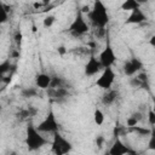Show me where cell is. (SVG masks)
<instances>
[{
  "label": "cell",
  "mask_w": 155,
  "mask_h": 155,
  "mask_svg": "<svg viewBox=\"0 0 155 155\" xmlns=\"http://www.w3.org/2000/svg\"><path fill=\"white\" fill-rule=\"evenodd\" d=\"M87 16H88V19L92 23V25L98 29H104L110 19L108 8L102 0H94L93 6L91 7Z\"/></svg>",
  "instance_id": "obj_1"
},
{
  "label": "cell",
  "mask_w": 155,
  "mask_h": 155,
  "mask_svg": "<svg viewBox=\"0 0 155 155\" xmlns=\"http://www.w3.org/2000/svg\"><path fill=\"white\" fill-rule=\"evenodd\" d=\"M47 144V139L41 136V132L31 122L25 127V145L29 150H38Z\"/></svg>",
  "instance_id": "obj_2"
},
{
  "label": "cell",
  "mask_w": 155,
  "mask_h": 155,
  "mask_svg": "<svg viewBox=\"0 0 155 155\" xmlns=\"http://www.w3.org/2000/svg\"><path fill=\"white\" fill-rule=\"evenodd\" d=\"M71 143L59 132H54L53 133V140H52V153H54L56 155H63L67 154L71 150Z\"/></svg>",
  "instance_id": "obj_3"
},
{
  "label": "cell",
  "mask_w": 155,
  "mask_h": 155,
  "mask_svg": "<svg viewBox=\"0 0 155 155\" xmlns=\"http://www.w3.org/2000/svg\"><path fill=\"white\" fill-rule=\"evenodd\" d=\"M68 30L73 36H81L88 31V24L85 19L84 13H81L80 11L76 13V16H75L74 21L70 23Z\"/></svg>",
  "instance_id": "obj_4"
},
{
  "label": "cell",
  "mask_w": 155,
  "mask_h": 155,
  "mask_svg": "<svg viewBox=\"0 0 155 155\" xmlns=\"http://www.w3.org/2000/svg\"><path fill=\"white\" fill-rule=\"evenodd\" d=\"M36 128L41 133H54V132L59 131V124L54 116V113L51 110L46 115V117L36 126Z\"/></svg>",
  "instance_id": "obj_5"
},
{
  "label": "cell",
  "mask_w": 155,
  "mask_h": 155,
  "mask_svg": "<svg viewBox=\"0 0 155 155\" xmlns=\"http://www.w3.org/2000/svg\"><path fill=\"white\" fill-rule=\"evenodd\" d=\"M114 81H115V73L111 67H107V68H103L101 76L96 80V85L102 90H108V88H111Z\"/></svg>",
  "instance_id": "obj_6"
},
{
  "label": "cell",
  "mask_w": 155,
  "mask_h": 155,
  "mask_svg": "<svg viewBox=\"0 0 155 155\" xmlns=\"http://www.w3.org/2000/svg\"><path fill=\"white\" fill-rule=\"evenodd\" d=\"M99 62L102 64V68H107V67H111L115 61H116V54L115 51L113 48V46L108 42L105 45V47L102 50V52L99 53Z\"/></svg>",
  "instance_id": "obj_7"
},
{
  "label": "cell",
  "mask_w": 155,
  "mask_h": 155,
  "mask_svg": "<svg viewBox=\"0 0 155 155\" xmlns=\"http://www.w3.org/2000/svg\"><path fill=\"white\" fill-rule=\"evenodd\" d=\"M142 68H143V63H142L138 58H136V57L130 58V59L126 61V62L124 63V65H122V70H124L125 75H127V76H133V75L137 74Z\"/></svg>",
  "instance_id": "obj_8"
},
{
  "label": "cell",
  "mask_w": 155,
  "mask_h": 155,
  "mask_svg": "<svg viewBox=\"0 0 155 155\" xmlns=\"http://www.w3.org/2000/svg\"><path fill=\"white\" fill-rule=\"evenodd\" d=\"M102 64L99 62L98 58H96L94 56H91L87 61V63L85 64V68H84V73L86 76H93L96 75L97 73H99L102 70Z\"/></svg>",
  "instance_id": "obj_9"
},
{
  "label": "cell",
  "mask_w": 155,
  "mask_h": 155,
  "mask_svg": "<svg viewBox=\"0 0 155 155\" xmlns=\"http://www.w3.org/2000/svg\"><path fill=\"white\" fill-rule=\"evenodd\" d=\"M110 155H125V154H134V151L132 149H130L127 145H125L119 138L113 143V145L110 147L109 151Z\"/></svg>",
  "instance_id": "obj_10"
},
{
  "label": "cell",
  "mask_w": 155,
  "mask_h": 155,
  "mask_svg": "<svg viewBox=\"0 0 155 155\" xmlns=\"http://www.w3.org/2000/svg\"><path fill=\"white\" fill-rule=\"evenodd\" d=\"M51 79L52 76L45 73H39L35 75V85L40 90H47L51 85Z\"/></svg>",
  "instance_id": "obj_11"
},
{
  "label": "cell",
  "mask_w": 155,
  "mask_h": 155,
  "mask_svg": "<svg viewBox=\"0 0 155 155\" xmlns=\"http://www.w3.org/2000/svg\"><path fill=\"white\" fill-rule=\"evenodd\" d=\"M145 19H147L145 13L140 8H137V10L131 11V15L126 19V23L127 24H139V23L144 22Z\"/></svg>",
  "instance_id": "obj_12"
},
{
  "label": "cell",
  "mask_w": 155,
  "mask_h": 155,
  "mask_svg": "<svg viewBox=\"0 0 155 155\" xmlns=\"http://www.w3.org/2000/svg\"><path fill=\"white\" fill-rule=\"evenodd\" d=\"M117 96H119V92L116 90L108 88V90H105V92L102 96V103L104 105H111L117 99Z\"/></svg>",
  "instance_id": "obj_13"
},
{
  "label": "cell",
  "mask_w": 155,
  "mask_h": 155,
  "mask_svg": "<svg viewBox=\"0 0 155 155\" xmlns=\"http://www.w3.org/2000/svg\"><path fill=\"white\" fill-rule=\"evenodd\" d=\"M140 4L136 0H124V2L121 4V10L122 11H133L137 8H140Z\"/></svg>",
  "instance_id": "obj_14"
},
{
  "label": "cell",
  "mask_w": 155,
  "mask_h": 155,
  "mask_svg": "<svg viewBox=\"0 0 155 155\" xmlns=\"http://www.w3.org/2000/svg\"><path fill=\"white\" fill-rule=\"evenodd\" d=\"M140 119H142V117H140V114H139V113H133V114H132L131 116H128L127 120H126L127 127H132V126L138 125V122H139Z\"/></svg>",
  "instance_id": "obj_15"
},
{
  "label": "cell",
  "mask_w": 155,
  "mask_h": 155,
  "mask_svg": "<svg viewBox=\"0 0 155 155\" xmlns=\"http://www.w3.org/2000/svg\"><path fill=\"white\" fill-rule=\"evenodd\" d=\"M93 120H94L96 125H98V126L103 125V122H104V114H103V111L101 109H96L93 111Z\"/></svg>",
  "instance_id": "obj_16"
},
{
  "label": "cell",
  "mask_w": 155,
  "mask_h": 155,
  "mask_svg": "<svg viewBox=\"0 0 155 155\" xmlns=\"http://www.w3.org/2000/svg\"><path fill=\"white\" fill-rule=\"evenodd\" d=\"M8 19V13H7V8L4 5V2L0 0V24L6 23Z\"/></svg>",
  "instance_id": "obj_17"
},
{
  "label": "cell",
  "mask_w": 155,
  "mask_h": 155,
  "mask_svg": "<svg viewBox=\"0 0 155 155\" xmlns=\"http://www.w3.org/2000/svg\"><path fill=\"white\" fill-rule=\"evenodd\" d=\"M36 94H38V87H29L22 91L23 97H35Z\"/></svg>",
  "instance_id": "obj_18"
},
{
  "label": "cell",
  "mask_w": 155,
  "mask_h": 155,
  "mask_svg": "<svg viewBox=\"0 0 155 155\" xmlns=\"http://www.w3.org/2000/svg\"><path fill=\"white\" fill-rule=\"evenodd\" d=\"M11 69V63H10V59H6L2 63H0V76L6 74L7 71H10Z\"/></svg>",
  "instance_id": "obj_19"
},
{
  "label": "cell",
  "mask_w": 155,
  "mask_h": 155,
  "mask_svg": "<svg viewBox=\"0 0 155 155\" xmlns=\"http://www.w3.org/2000/svg\"><path fill=\"white\" fill-rule=\"evenodd\" d=\"M132 131H134V132H138L140 136H145V134H149V133H151V130H148V128H144V127H139V126H132V127H130Z\"/></svg>",
  "instance_id": "obj_20"
},
{
  "label": "cell",
  "mask_w": 155,
  "mask_h": 155,
  "mask_svg": "<svg viewBox=\"0 0 155 155\" xmlns=\"http://www.w3.org/2000/svg\"><path fill=\"white\" fill-rule=\"evenodd\" d=\"M54 21H56L54 16H51V15L46 16V17L44 18V27H45V28H50V27H52L53 23H54Z\"/></svg>",
  "instance_id": "obj_21"
},
{
  "label": "cell",
  "mask_w": 155,
  "mask_h": 155,
  "mask_svg": "<svg viewBox=\"0 0 155 155\" xmlns=\"http://www.w3.org/2000/svg\"><path fill=\"white\" fill-rule=\"evenodd\" d=\"M148 120H149V124L153 126L155 125V113L153 110V108H149V114H148Z\"/></svg>",
  "instance_id": "obj_22"
},
{
  "label": "cell",
  "mask_w": 155,
  "mask_h": 155,
  "mask_svg": "<svg viewBox=\"0 0 155 155\" xmlns=\"http://www.w3.org/2000/svg\"><path fill=\"white\" fill-rule=\"evenodd\" d=\"M90 10H91V7H90L88 5H85V6H82V8L80 10V12H81V13H88Z\"/></svg>",
  "instance_id": "obj_23"
},
{
  "label": "cell",
  "mask_w": 155,
  "mask_h": 155,
  "mask_svg": "<svg viewBox=\"0 0 155 155\" xmlns=\"http://www.w3.org/2000/svg\"><path fill=\"white\" fill-rule=\"evenodd\" d=\"M57 51H58V53H59V54H64V53L67 52V50H65V47H64V46H59V47L57 48Z\"/></svg>",
  "instance_id": "obj_24"
},
{
  "label": "cell",
  "mask_w": 155,
  "mask_h": 155,
  "mask_svg": "<svg viewBox=\"0 0 155 155\" xmlns=\"http://www.w3.org/2000/svg\"><path fill=\"white\" fill-rule=\"evenodd\" d=\"M102 143H103V137L97 138V144H98V147H102Z\"/></svg>",
  "instance_id": "obj_25"
},
{
  "label": "cell",
  "mask_w": 155,
  "mask_h": 155,
  "mask_svg": "<svg viewBox=\"0 0 155 155\" xmlns=\"http://www.w3.org/2000/svg\"><path fill=\"white\" fill-rule=\"evenodd\" d=\"M136 1H138V2L140 4V5H143V4H145V2L148 1V0H136Z\"/></svg>",
  "instance_id": "obj_26"
},
{
  "label": "cell",
  "mask_w": 155,
  "mask_h": 155,
  "mask_svg": "<svg viewBox=\"0 0 155 155\" xmlns=\"http://www.w3.org/2000/svg\"><path fill=\"white\" fill-rule=\"evenodd\" d=\"M0 111H1V107H0Z\"/></svg>",
  "instance_id": "obj_27"
},
{
  "label": "cell",
  "mask_w": 155,
  "mask_h": 155,
  "mask_svg": "<svg viewBox=\"0 0 155 155\" xmlns=\"http://www.w3.org/2000/svg\"><path fill=\"white\" fill-rule=\"evenodd\" d=\"M0 35H1V30H0Z\"/></svg>",
  "instance_id": "obj_28"
}]
</instances>
